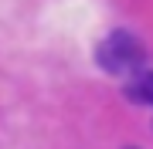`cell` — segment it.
Masks as SVG:
<instances>
[{"label": "cell", "instance_id": "cell-2", "mask_svg": "<svg viewBox=\"0 0 153 149\" xmlns=\"http://www.w3.org/2000/svg\"><path fill=\"white\" fill-rule=\"evenodd\" d=\"M126 92H129V98H136V102H150V105H153V71L136 75L129 85H126Z\"/></svg>", "mask_w": 153, "mask_h": 149}, {"label": "cell", "instance_id": "cell-1", "mask_svg": "<svg viewBox=\"0 0 153 149\" xmlns=\"http://www.w3.org/2000/svg\"><path fill=\"white\" fill-rule=\"evenodd\" d=\"M99 65L109 75H136L143 68V58H146V48L133 31H112L109 37L99 44L95 51Z\"/></svg>", "mask_w": 153, "mask_h": 149}]
</instances>
